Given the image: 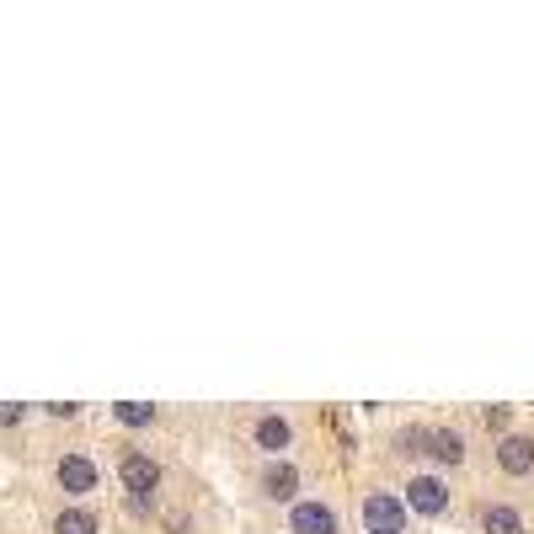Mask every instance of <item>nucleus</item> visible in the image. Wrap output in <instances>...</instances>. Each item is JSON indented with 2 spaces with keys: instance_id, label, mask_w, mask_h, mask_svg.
<instances>
[{
  "instance_id": "f257e3e1",
  "label": "nucleus",
  "mask_w": 534,
  "mask_h": 534,
  "mask_svg": "<svg viewBox=\"0 0 534 534\" xmlns=\"http://www.w3.org/2000/svg\"><path fill=\"white\" fill-rule=\"evenodd\" d=\"M364 524H369V534H401V524H406V502L390 497V492H374V497L364 502Z\"/></svg>"
},
{
  "instance_id": "f03ea898",
  "label": "nucleus",
  "mask_w": 534,
  "mask_h": 534,
  "mask_svg": "<svg viewBox=\"0 0 534 534\" xmlns=\"http://www.w3.org/2000/svg\"><path fill=\"white\" fill-rule=\"evenodd\" d=\"M406 502H412L417 513H428V518H438L449 508V486L438 481V476H417L412 486H406Z\"/></svg>"
},
{
  "instance_id": "7ed1b4c3",
  "label": "nucleus",
  "mask_w": 534,
  "mask_h": 534,
  "mask_svg": "<svg viewBox=\"0 0 534 534\" xmlns=\"http://www.w3.org/2000/svg\"><path fill=\"white\" fill-rule=\"evenodd\" d=\"M59 486H65L70 497L97 492V465H91L86 454H65V460H59Z\"/></svg>"
},
{
  "instance_id": "20e7f679",
  "label": "nucleus",
  "mask_w": 534,
  "mask_h": 534,
  "mask_svg": "<svg viewBox=\"0 0 534 534\" xmlns=\"http://www.w3.org/2000/svg\"><path fill=\"white\" fill-rule=\"evenodd\" d=\"M497 465L508 470V476H529V470H534V438L508 433V438L497 444Z\"/></svg>"
},
{
  "instance_id": "39448f33",
  "label": "nucleus",
  "mask_w": 534,
  "mask_h": 534,
  "mask_svg": "<svg viewBox=\"0 0 534 534\" xmlns=\"http://www.w3.org/2000/svg\"><path fill=\"white\" fill-rule=\"evenodd\" d=\"M289 524H294V534H337V518L321 502H294Z\"/></svg>"
},
{
  "instance_id": "423d86ee",
  "label": "nucleus",
  "mask_w": 534,
  "mask_h": 534,
  "mask_svg": "<svg viewBox=\"0 0 534 534\" xmlns=\"http://www.w3.org/2000/svg\"><path fill=\"white\" fill-rule=\"evenodd\" d=\"M155 481H161L155 460H145V454H129V460H123V486H129V497H150Z\"/></svg>"
},
{
  "instance_id": "0eeeda50",
  "label": "nucleus",
  "mask_w": 534,
  "mask_h": 534,
  "mask_svg": "<svg viewBox=\"0 0 534 534\" xmlns=\"http://www.w3.org/2000/svg\"><path fill=\"white\" fill-rule=\"evenodd\" d=\"M422 444H428V454H433L438 465H460V460H465V438L454 433V428H433Z\"/></svg>"
},
{
  "instance_id": "6e6552de",
  "label": "nucleus",
  "mask_w": 534,
  "mask_h": 534,
  "mask_svg": "<svg viewBox=\"0 0 534 534\" xmlns=\"http://www.w3.org/2000/svg\"><path fill=\"white\" fill-rule=\"evenodd\" d=\"M262 492L273 497V502H289L294 492H300V470H294V465H267V476H262Z\"/></svg>"
},
{
  "instance_id": "1a4fd4ad",
  "label": "nucleus",
  "mask_w": 534,
  "mask_h": 534,
  "mask_svg": "<svg viewBox=\"0 0 534 534\" xmlns=\"http://www.w3.org/2000/svg\"><path fill=\"white\" fill-rule=\"evenodd\" d=\"M481 529L486 534H524V518H518V508H508V502H492V508L481 513Z\"/></svg>"
},
{
  "instance_id": "9d476101",
  "label": "nucleus",
  "mask_w": 534,
  "mask_h": 534,
  "mask_svg": "<svg viewBox=\"0 0 534 534\" xmlns=\"http://www.w3.org/2000/svg\"><path fill=\"white\" fill-rule=\"evenodd\" d=\"M257 444H262L267 454H278V449L289 444V422H284V417H262V422H257Z\"/></svg>"
},
{
  "instance_id": "9b49d317",
  "label": "nucleus",
  "mask_w": 534,
  "mask_h": 534,
  "mask_svg": "<svg viewBox=\"0 0 534 534\" xmlns=\"http://www.w3.org/2000/svg\"><path fill=\"white\" fill-rule=\"evenodd\" d=\"M54 534H97V518H91L86 508H65L54 518Z\"/></svg>"
},
{
  "instance_id": "f8f14e48",
  "label": "nucleus",
  "mask_w": 534,
  "mask_h": 534,
  "mask_svg": "<svg viewBox=\"0 0 534 534\" xmlns=\"http://www.w3.org/2000/svg\"><path fill=\"white\" fill-rule=\"evenodd\" d=\"M150 417H155V412H150L145 401H118V422H129V428H145Z\"/></svg>"
},
{
  "instance_id": "ddd939ff",
  "label": "nucleus",
  "mask_w": 534,
  "mask_h": 534,
  "mask_svg": "<svg viewBox=\"0 0 534 534\" xmlns=\"http://www.w3.org/2000/svg\"><path fill=\"white\" fill-rule=\"evenodd\" d=\"M22 417V406H6V401H0V422H17Z\"/></svg>"
}]
</instances>
